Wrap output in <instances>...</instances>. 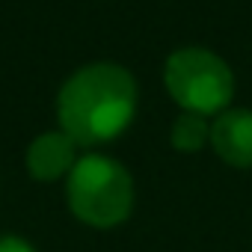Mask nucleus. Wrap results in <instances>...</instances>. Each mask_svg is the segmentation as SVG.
<instances>
[{
    "label": "nucleus",
    "instance_id": "20e7f679",
    "mask_svg": "<svg viewBox=\"0 0 252 252\" xmlns=\"http://www.w3.org/2000/svg\"><path fill=\"white\" fill-rule=\"evenodd\" d=\"M211 146L222 163L252 166V110H222L211 125Z\"/></svg>",
    "mask_w": 252,
    "mask_h": 252
},
{
    "label": "nucleus",
    "instance_id": "39448f33",
    "mask_svg": "<svg viewBox=\"0 0 252 252\" xmlns=\"http://www.w3.org/2000/svg\"><path fill=\"white\" fill-rule=\"evenodd\" d=\"M77 163V143L63 131H48L36 137L27 149V172L36 181H60Z\"/></svg>",
    "mask_w": 252,
    "mask_h": 252
},
{
    "label": "nucleus",
    "instance_id": "f03ea898",
    "mask_svg": "<svg viewBox=\"0 0 252 252\" xmlns=\"http://www.w3.org/2000/svg\"><path fill=\"white\" fill-rule=\"evenodd\" d=\"M65 196L80 222L92 228H113L134 211V178L113 158L83 155L65 178Z\"/></svg>",
    "mask_w": 252,
    "mask_h": 252
},
{
    "label": "nucleus",
    "instance_id": "0eeeda50",
    "mask_svg": "<svg viewBox=\"0 0 252 252\" xmlns=\"http://www.w3.org/2000/svg\"><path fill=\"white\" fill-rule=\"evenodd\" d=\"M0 252H36L24 237H15V234H6L0 237Z\"/></svg>",
    "mask_w": 252,
    "mask_h": 252
},
{
    "label": "nucleus",
    "instance_id": "423d86ee",
    "mask_svg": "<svg viewBox=\"0 0 252 252\" xmlns=\"http://www.w3.org/2000/svg\"><path fill=\"white\" fill-rule=\"evenodd\" d=\"M169 143L178 152H199L205 143H211V125L205 122V116L199 113H184L172 122V131H169Z\"/></svg>",
    "mask_w": 252,
    "mask_h": 252
},
{
    "label": "nucleus",
    "instance_id": "f257e3e1",
    "mask_svg": "<svg viewBox=\"0 0 252 252\" xmlns=\"http://www.w3.org/2000/svg\"><path fill=\"white\" fill-rule=\"evenodd\" d=\"M137 80L116 63H92L74 71L57 95L60 131L77 146H101L128 131L137 116Z\"/></svg>",
    "mask_w": 252,
    "mask_h": 252
},
{
    "label": "nucleus",
    "instance_id": "7ed1b4c3",
    "mask_svg": "<svg viewBox=\"0 0 252 252\" xmlns=\"http://www.w3.org/2000/svg\"><path fill=\"white\" fill-rule=\"evenodd\" d=\"M163 83L184 113L220 116L234 98V74L222 57L208 48L172 51L163 65Z\"/></svg>",
    "mask_w": 252,
    "mask_h": 252
}]
</instances>
